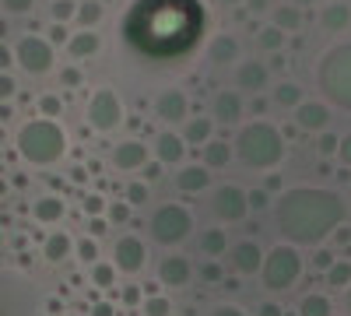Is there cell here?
Segmentation results:
<instances>
[{"instance_id":"obj_23","label":"cell","mask_w":351,"mask_h":316,"mask_svg":"<svg viewBox=\"0 0 351 316\" xmlns=\"http://www.w3.org/2000/svg\"><path fill=\"white\" fill-rule=\"evenodd\" d=\"M67 215V204H64V197H56V193H43L36 197V204H32V218L39 225H56Z\"/></svg>"},{"instance_id":"obj_32","label":"cell","mask_w":351,"mask_h":316,"mask_svg":"<svg viewBox=\"0 0 351 316\" xmlns=\"http://www.w3.org/2000/svg\"><path fill=\"white\" fill-rule=\"evenodd\" d=\"M74 256H77V260H84L88 267L99 264V260H102L99 239H92V236H81V239H74Z\"/></svg>"},{"instance_id":"obj_37","label":"cell","mask_w":351,"mask_h":316,"mask_svg":"<svg viewBox=\"0 0 351 316\" xmlns=\"http://www.w3.org/2000/svg\"><path fill=\"white\" fill-rule=\"evenodd\" d=\"M141 313L144 316H172V302L165 295H148L141 302Z\"/></svg>"},{"instance_id":"obj_44","label":"cell","mask_w":351,"mask_h":316,"mask_svg":"<svg viewBox=\"0 0 351 316\" xmlns=\"http://www.w3.org/2000/svg\"><path fill=\"white\" fill-rule=\"evenodd\" d=\"M14 92H18V81H14L11 74H0V106H4Z\"/></svg>"},{"instance_id":"obj_33","label":"cell","mask_w":351,"mask_h":316,"mask_svg":"<svg viewBox=\"0 0 351 316\" xmlns=\"http://www.w3.org/2000/svg\"><path fill=\"white\" fill-rule=\"evenodd\" d=\"M74 18H77L81 28H95V25L102 21V4H99V0H81Z\"/></svg>"},{"instance_id":"obj_18","label":"cell","mask_w":351,"mask_h":316,"mask_svg":"<svg viewBox=\"0 0 351 316\" xmlns=\"http://www.w3.org/2000/svg\"><path fill=\"white\" fill-rule=\"evenodd\" d=\"M236 81H239L243 92L260 95L263 88H267V81H271V71H267V64H263V60H239L236 64Z\"/></svg>"},{"instance_id":"obj_53","label":"cell","mask_w":351,"mask_h":316,"mask_svg":"<svg viewBox=\"0 0 351 316\" xmlns=\"http://www.w3.org/2000/svg\"><path fill=\"white\" fill-rule=\"evenodd\" d=\"M256 316H285V309L278 302H260L256 306Z\"/></svg>"},{"instance_id":"obj_52","label":"cell","mask_w":351,"mask_h":316,"mask_svg":"<svg viewBox=\"0 0 351 316\" xmlns=\"http://www.w3.org/2000/svg\"><path fill=\"white\" fill-rule=\"evenodd\" d=\"M246 193H250V211H253V208H256V211L267 208V190H246Z\"/></svg>"},{"instance_id":"obj_28","label":"cell","mask_w":351,"mask_h":316,"mask_svg":"<svg viewBox=\"0 0 351 316\" xmlns=\"http://www.w3.org/2000/svg\"><path fill=\"white\" fill-rule=\"evenodd\" d=\"M299 316H334V302L327 292H306L299 299Z\"/></svg>"},{"instance_id":"obj_56","label":"cell","mask_w":351,"mask_h":316,"mask_svg":"<svg viewBox=\"0 0 351 316\" xmlns=\"http://www.w3.org/2000/svg\"><path fill=\"white\" fill-rule=\"evenodd\" d=\"M92 316H116V309H112L109 302H99V306L92 309Z\"/></svg>"},{"instance_id":"obj_16","label":"cell","mask_w":351,"mask_h":316,"mask_svg":"<svg viewBox=\"0 0 351 316\" xmlns=\"http://www.w3.org/2000/svg\"><path fill=\"white\" fill-rule=\"evenodd\" d=\"M243 112H246V102H243V92H218L215 102H211V120L221 123V127H239L243 123Z\"/></svg>"},{"instance_id":"obj_1","label":"cell","mask_w":351,"mask_h":316,"mask_svg":"<svg viewBox=\"0 0 351 316\" xmlns=\"http://www.w3.org/2000/svg\"><path fill=\"white\" fill-rule=\"evenodd\" d=\"M348 221V200L327 186H288L274 200V228L291 246H324Z\"/></svg>"},{"instance_id":"obj_51","label":"cell","mask_w":351,"mask_h":316,"mask_svg":"<svg viewBox=\"0 0 351 316\" xmlns=\"http://www.w3.org/2000/svg\"><path fill=\"white\" fill-rule=\"evenodd\" d=\"M11 64H14V49L0 42V74H8V71H11Z\"/></svg>"},{"instance_id":"obj_39","label":"cell","mask_w":351,"mask_h":316,"mask_svg":"<svg viewBox=\"0 0 351 316\" xmlns=\"http://www.w3.org/2000/svg\"><path fill=\"white\" fill-rule=\"evenodd\" d=\"M337 145H341V137L330 134V130H324V134H319V141H316V151L324 155V158H330V155H337Z\"/></svg>"},{"instance_id":"obj_29","label":"cell","mask_w":351,"mask_h":316,"mask_svg":"<svg viewBox=\"0 0 351 316\" xmlns=\"http://www.w3.org/2000/svg\"><path fill=\"white\" fill-rule=\"evenodd\" d=\"M271 102L281 106V109H295L302 102V88H299V81H278L274 88H271Z\"/></svg>"},{"instance_id":"obj_30","label":"cell","mask_w":351,"mask_h":316,"mask_svg":"<svg viewBox=\"0 0 351 316\" xmlns=\"http://www.w3.org/2000/svg\"><path fill=\"white\" fill-rule=\"evenodd\" d=\"M271 25H278L285 36L288 32H299V28H302V11L295 4H281V8L271 11Z\"/></svg>"},{"instance_id":"obj_5","label":"cell","mask_w":351,"mask_h":316,"mask_svg":"<svg viewBox=\"0 0 351 316\" xmlns=\"http://www.w3.org/2000/svg\"><path fill=\"white\" fill-rule=\"evenodd\" d=\"M306 264H302V253L299 246L291 243H278L267 250V256H263V267H260V284L267 292H288L291 284H295L302 278Z\"/></svg>"},{"instance_id":"obj_20","label":"cell","mask_w":351,"mask_h":316,"mask_svg":"<svg viewBox=\"0 0 351 316\" xmlns=\"http://www.w3.org/2000/svg\"><path fill=\"white\" fill-rule=\"evenodd\" d=\"M239 39L236 36H228V32H218L211 42H208V56H211V64L215 67H228V64H239Z\"/></svg>"},{"instance_id":"obj_8","label":"cell","mask_w":351,"mask_h":316,"mask_svg":"<svg viewBox=\"0 0 351 316\" xmlns=\"http://www.w3.org/2000/svg\"><path fill=\"white\" fill-rule=\"evenodd\" d=\"M211 215L221 225H236L250 215V193L239 183H218L211 193Z\"/></svg>"},{"instance_id":"obj_10","label":"cell","mask_w":351,"mask_h":316,"mask_svg":"<svg viewBox=\"0 0 351 316\" xmlns=\"http://www.w3.org/2000/svg\"><path fill=\"white\" fill-rule=\"evenodd\" d=\"M144 264H148V246H144V239L141 236H120L112 243V267L120 271V274H127V278H134V274H141L144 271Z\"/></svg>"},{"instance_id":"obj_27","label":"cell","mask_w":351,"mask_h":316,"mask_svg":"<svg viewBox=\"0 0 351 316\" xmlns=\"http://www.w3.org/2000/svg\"><path fill=\"white\" fill-rule=\"evenodd\" d=\"M211 137H215V120H211V117H190V120H186V130H183V141H186V145L204 148Z\"/></svg>"},{"instance_id":"obj_35","label":"cell","mask_w":351,"mask_h":316,"mask_svg":"<svg viewBox=\"0 0 351 316\" xmlns=\"http://www.w3.org/2000/svg\"><path fill=\"white\" fill-rule=\"evenodd\" d=\"M148 193H152V186L144 183V180H134V183H127V190H123V200L130 208H141V204H148Z\"/></svg>"},{"instance_id":"obj_4","label":"cell","mask_w":351,"mask_h":316,"mask_svg":"<svg viewBox=\"0 0 351 316\" xmlns=\"http://www.w3.org/2000/svg\"><path fill=\"white\" fill-rule=\"evenodd\" d=\"M316 88L330 109L351 112V42H337L319 56Z\"/></svg>"},{"instance_id":"obj_2","label":"cell","mask_w":351,"mask_h":316,"mask_svg":"<svg viewBox=\"0 0 351 316\" xmlns=\"http://www.w3.org/2000/svg\"><path fill=\"white\" fill-rule=\"evenodd\" d=\"M232 148H236V158L246 169L278 172L281 162H285V151H288V137L267 120H250V123H243Z\"/></svg>"},{"instance_id":"obj_17","label":"cell","mask_w":351,"mask_h":316,"mask_svg":"<svg viewBox=\"0 0 351 316\" xmlns=\"http://www.w3.org/2000/svg\"><path fill=\"white\" fill-rule=\"evenodd\" d=\"M211 169L208 165H180L176 172V190L186 193V197H197V193H208L211 190Z\"/></svg>"},{"instance_id":"obj_54","label":"cell","mask_w":351,"mask_h":316,"mask_svg":"<svg viewBox=\"0 0 351 316\" xmlns=\"http://www.w3.org/2000/svg\"><path fill=\"white\" fill-rule=\"evenodd\" d=\"M123 302H127V306H141V302H144L137 284H127V289H123Z\"/></svg>"},{"instance_id":"obj_59","label":"cell","mask_w":351,"mask_h":316,"mask_svg":"<svg viewBox=\"0 0 351 316\" xmlns=\"http://www.w3.org/2000/svg\"><path fill=\"white\" fill-rule=\"evenodd\" d=\"M344 309L351 313V284H348V289H344Z\"/></svg>"},{"instance_id":"obj_48","label":"cell","mask_w":351,"mask_h":316,"mask_svg":"<svg viewBox=\"0 0 351 316\" xmlns=\"http://www.w3.org/2000/svg\"><path fill=\"white\" fill-rule=\"evenodd\" d=\"M208 316H250L246 309H239V306H232V302H225V306H215Z\"/></svg>"},{"instance_id":"obj_25","label":"cell","mask_w":351,"mask_h":316,"mask_svg":"<svg viewBox=\"0 0 351 316\" xmlns=\"http://www.w3.org/2000/svg\"><path fill=\"white\" fill-rule=\"evenodd\" d=\"M228 246L232 243H228V232L221 225H211V228H204V232L197 236V250L208 256V260H218L221 253H228Z\"/></svg>"},{"instance_id":"obj_19","label":"cell","mask_w":351,"mask_h":316,"mask_svg":"<svg viewBox=\"0 0 351 316\" xmlns=\"http://www.w3.org/2000/svg\"><path fill=\"white\" fill-rule=\"evenodd\" d=\"M155 158H158V165H183V158H186V141H183V134L162 130V134L155 137Z\"/></svg>"},{"instance_id":"obj_34","label":"cell","mask_w":351,"mask_h":316,"mask_svg":"<svg viewBox=\"0 0 351 316\" xmlns=\"http://www.w3.org/2000/svg\"><path fill=\"white\" fill-rule=\"evenodd\" d=\"M327 284L344 292L348 284H351V260H334V267L327 271Z\"/></svg>"},{"instance_id":"obj_6","label":"cell","mask_w":351,"mask_h":316,"mask_svg":"<svg viewBox=\"0 0 351 316\" xmlns=\"http://www.w3.org/2000/svg\"><path fill=\"white\" fill-rule=\"evenodd\" d=\"M193 211L186 204H176V200H169V204H158V211L152 215L148 221V232L158 246H183L190 236H193Z\"/></svg>"},{"instance_id":"obj_22","label":"cell","mask_w":351,"mask_h":316,"mask_svg":"<svg viewBox=\"0 0 351 316\" xmlns=\"http://www.w3.org/2000/svg\"><path fill=\"white\" fill-rule=\"evenodd\" d=\"M319 25H324V32H348L351 28V4L348 0H330V4L319 11Z\"/></svg>"},{"instance_id":"obj_24","label":"cell","mask_w":351,"mask_h":316,"mask_svg":"<svg viewBox=\"0 0 351 316\" xmlns=\"http://www.w3.org/2000/svg\"><path fill=\"white\" fill-rule=\"evenodd\" d=\"M232 158H236V148L221 137H211L208 145L200 148V165H208V169H228Z\"/></svg>"},{"instance_id":"obj_42","label":"cell","mask_w":351,"mask_h":316,"mask_svg":"<svg viewBox=\"0 0 351 316\" xmlns=\"http://www.w3.org/2000/svg\"><path fill=\"white\" fill-rule=\"evenodd\" d=\"M74 14H77L74 0H56V4H53V18H56V21H71Z\"/></svg>"},{"instance_id":"obj_41","label":"cell","mask_w":351,"mask_h":316,"mask_svg":"<svg viewBox=\"0 0 351 316\" xmlns=\"http://www.w3.org/2000/svg\"><path fill=\"white\" fill-rule=\"evenodd\" d=\"M197 274H200L204 281H208V284H218L225 271H221V264H218V260H208V264H200V267H197Z\"/></svg>"},{"instance_id":"obj_45","label":"cell","mask_w":351,"mask_h":316,"mask_svg":"<svg viewBox=\"0 0 351 316\" xmlns=\"http://www.w3.org/2000/svg\"><path fill=\"white\" fill-rule=\"evenodd\" d=\"M337 162L344 169H351V134H341V145H337Z\"/></svg>"},{"instance_id":"obj_15","label":"cell","mask_w":351,"mask_h":316,"mask_svg":"<svg viewBox=\"0 0 351 316\" xmlns=\"http://www.w3.org/2000/svg\"><path fill=\"white\" fill-rule=\"evenodd\" d=\"M186 109H190V99H186L183 88H165V92H158V99H155V117H158L162 123H169V127L186 123Z\"/></svg>"},{"instance_id":"obj_9","label":"cell","mask_w":351,"mask_h":316,"mask_svg":"<svg viewBox=\"0 0 351 316\" xmlns=\"http://www.w3.org/2000/svg\"><path fill=\"white\" fill-rule=\"evenodd\" d=\"M14 64H18L25 74H49L53 64H56L53 42L43 39V36H25V39H18V46H14Z\"/></svg>"},{"instance_id":"obj_46","label":"cell","mask_w":351,"mask_h":316,"mask_svg":"<svg viewBox=\"0 0 351 316\" xmlns=\"http://www.w3.org/2000/svg\"><path fill=\"white\" fill-rule=\"evenodd\" d=\"M334 260H337V256H334L330 250H316V256H313L316 271H330V267H334Z\"/></svg>"},{"instance_id":"obj_12","label":"cell","mask_w":351,"mask_h":316,"mask_svg":"<svg viewBox=\"0 0 351 316\" xmlns=\"http://www.w3.org/2000/svg\"><path fill=\"white\" fill-rule=\"evenodd\" d=\"M263 256H267V250H263L256 239H239V243H232V246H228V260H232V267H236L243 278L260 274Z\"/></svg>"},{"instance_id":"obj_26","label":"cell","mask_w":351,"mask_h":316,"mask_svg":"<svg viewBox=\"0 0 351 316\" xmlns=\"http://www.w3.org/2000/svg\"><path fill=\"white\" fill-rule=\"evenodd\" d=\"M71 253H74V239L64 232V228H56V232H49L43 239V256H46L49 264H64Z\"/></svg>"},{"instance_id":"obj_14","label":"cell","mask_w":351,"mask_h":316,"mask_svg":"<svg viewBox=\"0 0 351 316\" xmlns=\"http://www.w3.org/2000/svg\"><path fill=\"white\" fill-rule=\"evenodd\" d=\"M148 145L144 141H137V137H127V141H120V145L112 148V155H109V162H112V169H120V172H137V169H144L148 165Z\"/></svg>"},{"instance_id":"obj_49","label":"cell","mask_w":351,"mask_h":316,"mask_svg":"<svg viewBox=\"0 0 351 316\" xmlns=\"http://www.w3.org/2000/svg\"><path fill=\"white\" fill-rule=\"evenodd\" d=\"M60 81H64V84H71V88H77V84L84 81V74H81L77 67H64V71H60Z\"/></svg>"},{"instance_id":"obj_31","label":"cell","mask_w":351,"mask_h":316,"mask_svg":"<svg viewBox=\"0 0 351 316\" xmlns=\"http://www.w3.org/2000/svg\"><path fill=\"white\" fill-rule=\"evenodd\" d=\"M256 46L263 53H281L285 49V32H281L278 25H263L260 32H256Z\"/></svg>"},{"instance_id":"obj_47","label":"cell","mask_w":351,"mask_h":316,"mask_svg":"<svg viewBox=\"0 0 351 316\" xmlns=\"http://www.w3.org/2000/svg\"><path fill=\"white\" fill-rule=\"evenodd\" d=\"M0 4H4V11H11V14H25V11H32L36 0H0Z\"/></svg>"},{"instance_id":"obj_58","label":"cell","mask_w":351,"mask_h":316,"mask_svg":"<svg viewBox=\"0 0 351 316\" xmlns=\"http://www.w3.org/2000/svg\"><path fill=\"white\" fill-rule=\"evenodd\" d=\"M250 112H256V117H260V112H267V102H263V99H256V102H253V109H250Z\"/></svg>"},{"instance_id":"obj_11","label":"cell","mask_w":351,"mask_h":316,"mask_svg":"<svg viewBox=\"0 0 351 316\" xmlns=\"http://www.w3.org/2000/svg\"><path fill=\"white\" fill-rule=\"evenodd\" d=\"M291 120H295V130H306V134H324V130H330L334 109H330L324 99H302L295 109H291Z\"/></svg>"},{"instance_id":"obj_3","label":"cell","mask_w":351,"mask_h":316,"mask_svg":"<svg viewBox=\"0 0 351 316\" xmlns=\"http://www.w3.org/2000/svg\"><path fill=\"white\" fill-rule=\"evenodd\" d=\"M14 148L18 155L28 162V165H56L64 155H67V134L56 120H28L18 127V137H14Z\"/></svg>"},{"instance_id":"obj_36","label":"cell","mask_w":351,"mask_h":316,"mask_svg":"<svg viewBox=\"0 0 351 316\" xmlns=\"http://www.w3.org/2000/svg\"><path fill=\"white\" fill-rule=\"evenodd\" d=\"M116 271L112 264H106V260H99V264H92V284H99V289H112L116 284Z\"/></svg>"},{"instance_id":"obj_40","label":"cell","mask_w":351,"mask_h":316,"mask_svg":"<svg viewBox=\"0 0 351 316\" xmlns=\"http://www.w3.org/2000/svg\"><path fill=\"white\" fill-rule=\"evenodd\" d=\"M130 204L127 200H120V204H112V208H106V221H112V225H127L130 221Z\"/></svg>"},{"instance_id":"obj_38","label":"cell","mask_w":351,"mask_h":316,"mask_svg":"<svg viewBox=\"0 0 351 316\" xmlns=\"http://www.w3.org/2000/svg\"><path fill=\"white\" fill-rule=\"evenodd\" d=\"M36 109H39V117H43V120H56V117H60V109H64V102L56 99V95H39Z\"/></svg>"},{"instance_id":"obj_57","label":"cell","mask_w":351,"mask_h":316,"mask_svg":"<svg viewBox=\"0 0 351 316\" xmlns=\"http://www.w3.org/2000/svg\"><path fill=\"white\" fill-rule=\"evenodd\" d=\"M263 190H281V180H278V172H267V186H263Z\"/></svg>"},{"instance_id":"obj_61","label":"cell","mask_w":351,"mask_h":316,"mask_svg":"<svg viewBox=\"0 0 351 316\" xmlns=\"http://www.w3.org/2000/svg\"><path fill=\"white\" fill-rule=\"evenodd\" d=\"M218 4H225V8H236V4H243V0H218Z\"/></svg>"},{"instance_id":"obj_7","label":"cell","mask_w":351,"mask_h":316,"mask_svg":"<svg viewBox=\"0 0 351 316\" xmlns=\"http://www.w3.org/2000/svg\"><path fill=\"white\" fill-rule=\"evenodd\" d=\"M84 120H88V127L99 130V134H112L116 127L123 123V102H120V95H116L112 88H95L92 99H88V106H84Z\"/></svg>"},{"instance_id":"obj_21","label":"cell","mask_w":351,"mask_h":316,"mask_svg":"<svg viewBox=\"0 0 351 316\" xmlns=\"http://www.w3.org/2000/svg\"><path fill=\"white\" fill-rule=\"evenodd\" d=\"M102 49V36L95 28H77V32L67 39V53L71 60H88V56H95Z\"/></svg>"},{"instance_id":"obj_60","label":"cell","mask_w":351,"mask_h":316,"mask_svg":"<svg viewBox=\"0 0 351 316\" xmlns=\"http://www.w3.org/2000/svg\"><path fill=\"white\" fill-rule=\"evenodd\" d=\"M291 4H295V8L302 11V8H309V4H313V0H291Z\"/></svg>"},{"instance_id":"obj_50","label":"cell","mask_w":351,"mask_h":316,"mask_svg":"<svg viewBox=\"0 0 351 316\" xmlns=\"http://www.w3.org/2000/svg\"><path fill=\"white\" fill-rule=\"evenodd\" d=\"M106 228H109V221H106V218H88V236H92V239L106 236Z\"/></svg>"},{"instance_id":"obj_13","label":"cell","mask_w":351,"mask_h":316,"mask_svg":"<svg viewBox=\"0 0 351 316\" xmlns=\"http://www.w3.org/2000/svg\"><path fill=\"white\" fill-rule=\"evenodd\" d=\"M193 274H197V267L183 253H165L158 260V284H165V289H186Z\"/></svg>"},{"instance_id":"obj_43","label":"cell","mask_w":351,"mask_h":316,"mask_svg":"<svg viewBox=\"0 0 351 316\" xmlns=\"http://www.w3.org/2000/svg\"><path fill=\"white\" fill-rule=\"evenodd\" d=\"M84 211H88V218H106V200L95 197V193H88L84 197Z\"/></svg>"},{"instance_id":"obj_55","label":"cell","mask_w":351,"mask_h":316,"mask_svg":"<svg viewBox=\"0 0 351 316\" xmlns=\"http://www.w3.org/2000/svg\"><path fill=\"white\" fill-rule=\"evenodd\" d=\"M243 4H246L253 14H263V11H267V4H271V0H243Z\"/></svg>"}]
</instances>
